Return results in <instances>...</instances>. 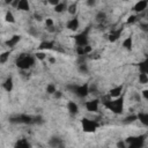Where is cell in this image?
Listing matches in <instances>:
<instances>
[{
    "instance_id": "7",
    "label": "cell",
    "mask_w": 148,
    "mask_h": 148,
    "mask_svg": "<svg viewBox=\"0 0 148 148\" xmlns=\"http://www.w3.org/2000/svg\"><path fill=\"white\" fill-rule=\"evenodd\" d=\"M88 31H89V27L84 31H82L81 34H77L73 37L76 46H84L88 44Z\"/></svg>"
},
{
    "instance_id": "6",
    "label": "cell",
    "mask_w": 148,
    "mask_h": 148,
    "mask_svg": "<svg viewBox=\"0 0 148 148\" xmlns=\"http://www.w3.org/2000/svg\"><path fill=\"white\" fill-rule=\"evenodd\" d=\"M81 125H82V130L87 133H92L98 127V123H96L95 120H90L88 118H82Z\"/></svg>"
},
{
    "instance_id": "23",
    "label": "cell",
    "mask_w": 148,
    "mask_h": 148,
    "mask_svg": "<svg viewBox=\"0 0 148 148\" xmlns=\"http://www.w3.org/2000/svg\"><path fill=\"white\" fill-rule=\"evenodd\" d=\"M139 71H140V73H147L148 72V60L147 59L139 62Z\"/></svg>"
},
{
    "instance_id": "46",
    "label": "cell",
    "mask_w": 148,
    "mask_h": 148,
    "mask_svg": "<svg viewBox=\"0 0 148 148\" xmlns=\"http://www.w3.org/2000/svg\"><path fill=\"white\" fill-rule=\"evenodd\" d=\"M13 1H14V0H5V3H6V5H10Z\"/></svg>"
},
{
    "instance_id": "10",
    "label": "cell",
    "mask_w": 148,
    "mask_h": 148,
    "mask_svg": "<svg viewBox=\"0 0 148 148\" xmlns=\"http://www.w3.org/2000/svg\"><path fill=\"white\" fill-rule=\"evenodd\" d=\"M147 6H148V1L147 0H139L135 5H134V7H133V10L135 12V13H142V12H145L146 9H147Z\"/></svg>"
},
{
    "instance_id": "1",
    "label": "cell",
    "mask_w": 148,
    "mask_h": 148,
    "mask_svg": "<svg viewBox=\"0 0 148 148\" xmlns=\"http://www.w3.org/2000/svg\"><path fill=\"white\" fill-rule=\"evenodd\" d=\"M102 103L106 109H109L113 113L120 114L124 110V94H121L119 97H116L113 101H111L109 95H108L106 99H104V102H102Z\"/></svg>"
},
{
    "instance_id": "24",
    "label": "cell",
    "mask_w": 148,
    "mask_h": 148,
    "mask_svg": "<svg viewBox=\"0 0 148 148\" xmlns=\"http://www.w3.org/2000/svg\"><path fill=\"white\" fill-rule=\"evenodd\" d=\"M5 21L8 23H15V16L10 10H7L5 14Z\"/></svg>"
},
{
    "instance_id": "19",
    "label": "cell",
    "mask_w": 148,
    "mask_h": 148,
    "mask_svg": "<svg viewBox=\"0 0 148 148\" xmlns=\"http://www.w3.org/2000/svg\"><path fill=\"white\" fill-rule=\"evenodd\" d=\"M14 146H15L16 148H29V147H31V145L28 142L27 139H18V140L15 142Z\"/></svg>"
},
{
    "instance_id": "31",
    "label": "cell",
    "mask_w": 148,
    "mask_h": 148,
    "mask_svg": "<svg viewBox=\"0 0 148 148\" xmlns=\"http://www.w3.org/2000/svg\"><path fill=\"white\" fill-rule=\"evenodd\" d=\"M139 82L141 84L148 83V75H147V73H140L139 74Z\"/></svg>"
},
{
    "instance_id": "21",
    "label": "cell",
    "mask_w": 148,
    "mask_h": 148,
    "mask_svg": "<svg viewBox=\"0 0 148 148\" xmlns=\"http://www.w3.org/2000/svg\"><path fill=\"white\" fill-rule=\"evenodd\" d=\"M136 118L145 125V126H148V113L147 112H139L136 114Z\"/></svg>"
},
{
    "instance_id": "36",
    "label": "cell",
    "mask_w": 148,
    "mask_h": 148,
    "mask_svg": "<svg viewBox=\"0 0 148 148\" xmlns=\"http://www.w3.org/2000/svg\"><path fill=\"white\" fill-rule=\"evenodd\" d=\"M117 147H118V148H126L127 146H126L125 141L123 140V141H118V142H117Z\"/></svg>"
},
{
    "instance_id": "45",
    "label": "cell",
    "mask_w": 148,
    "mask_h": 148,
    "mask_svg": "<svg viewBox=\"0 0 148 148\" xmlns=\"http://www.w3.org/2000/svg\"><path fill=\"white\" fill-rule=\"evenodd\" d=\"M46 29H47L50 32H53V31H56V29H54L53 27H49V28H46Z\"/></svg>"
},
{
    "instance_id": "4",
    "label": "cell",
    "mask_w": 148,
    "mask_h": 148,
    "mask_svg": "<svg viewBox=\"0 0 148 148\" xmlns=\"http://www.w3.org/2000/svg\"><path fill=\"white\" fill-rule=\"evenodd\" d=\"M145 138H146V135L128 136L124 141H125L126 146L130 148H142L145 146Z\"/></svg>"
},
{
    "instance_id": "18",
    "label": "cell",
    "mask_w": 148,
    "mask_h": 148,
    "mask_svg": "<svg viewBox=\"0 0 148 148\" xmlns=\"http://www.w3.org/2000/svg\"><path fill=\"white\" fill-rule=\"evenodd\" d=\"M53 46H54V43H53V42L44 40V42H42V43L39 44L38 47H39V50H42V51H46V50H52Z\"/></svg>"
},
{
    "instance_id": "5",
    "label": "cell",
    "mask_w": 148,
    "mask_h": 148,
    "mask_svg": "<svg viewBox=\"0 0 148 148\" xmlns=\"http://www.w3.org/2000/svg\"><path fill=\"white\" fill-rule=\"evenodd\" d=\"M9 121L12 124H32V116L29 114H15L9 118Z\"/></svg>"
},
{
    "instance_id": "27",
    "label": "cell",
    "mask_w": 148,
    "mask_h": 148,
    "mask_svg": "<svg viewBox=\"0 0 148 148\" xmlns=\"http://www.w3.org/2000/svg\"><path fill=\"white\" fill-rule=\"evenodd\" d=\"M34 57H35L36 59L43 61V60L46 59V52H45V51H42V50H40V51H37V52L34 54Z\"/></svg>"
},
{
    "instance_id": "44",
    "label": "cell",
    "mask_w": 148,
    "mask_h": 148,
    "mask_svg": "<svg viewBox=\"0 0 148 148\" xmlns=\"http://www.w3.org/2000/svg\"><path fill=\"white\" fill-rule=\"evenodd\" d=\"M49 61H50L51 64H54V62H56V58H53V57H50V58H49Z\"/></svg>"
},
{
    "instance_id": "25",
    "label": "cell",
    "mask_w": 148,
    "mask_h": 148,
    "mask_svg": "<svg viewBox=\"0 0 148 148\" xmlns=\"http://www.w3.org/2000/svg\"><path fill=\"white\" fill-rule=\"evenodd\" d=\"M77 71H79L81 74H88V73H89V68H88V65H87L86 62L79 64V65H77Z\"/></svg>"
},
{
    "instance_id": "28",
    "label": "cell",
    "mask_w": 148,
    "mask_h": 148,
    "mask_svg": "<svg viewBox=\"0 0 148 148\" xmlns=\"http://www.w3.org/2000/svg\"><path fill=\"white\" fill-rule=\"evenodd\" d=\"M9 56H10V51H5V52L0 53V64H5V62H7Z\"/></svg>"
},
{
    "instance_id": "16",
    "label": "cell",
    "mask_w": 148,
    "mask_h": 148,
    "mask_svg": "<svg viewBox=\"0 0 148 148\" xmlns=\"http://www.w3.org/2000/svg\"><path fill=\"white\" fill-rule=\"evenodd\" d=\"M121 28L120 29H117V30H112L110 34H109V40L111 42V43H113V42H116L119 37H120V35H121Z\"/></svg>"
},
{
    "instance_id": "34",
    "label": "cell",
    "mask_w": 148,
    "mask_h": 148,
    "mask_svg": "<svg viewBox=\"0 0 148 148\" xmlns=\"http://www.w3.org/2000/svg\"><path fill=\"white\" fill-rule=\"evenodd\" d=\"M136 18H138L136 15H130V16L127 17V20H126V23H127V24H132V23H134V22L136 21Z\"/></svg>"
},
{
    "instance_id": "14",
    "label": "cell",
    "mask_w": 148,
    "mask_h": 148,
    "mask_svg": "<svg viewBox=\"0 0 148 148\" xmlns=\"http://www.w3.org/2000/svg\"><path fill=\"white\" fill-rule=\"evenodd\" d=\"M49 145H50L51 147H53V148H58V147H62V146H64V145H62V140H61L60 138H58V136H52V138H50Z\"/></svg>"
},
{
    "instance_id": "42",
    "label": "cell",
    "mask_w": 148,
    "mask_h": 148,
    "mask_svg": "<svg viewBox=\"0 0 148 148\" xmlns=\"http://www.w3.org/2000/svg\"><path fill=\"white\" fill-rule=\"evenodd\" d=\"M34 16H35V18H36L37 21H42V16H40L39 14H37V13H35V15H34Z\"/></svg>"
},
{
    "instance_id": "41",
    "label": "cell",
    "mask_w": 148,
    "mask_h": 148,
    "mask_svg": "<svg viewBox=\"0 0 148 148\" xmlns=\"http://www.w3.org/2000/svg\"><path fill=\"white\" fill-rule=\"evenodd\" d=\"M47 2H49V3H51L52 6H56L57 3H59V2H60V0H47Z\"/></svg>"
},
{
    "instance_id": "40",
    "label": "cell",
    "mask_w": 148,
    "mask_h": 148,
    "mask_svg": "<svg viewBox=\"0 0 148 148\" xmlns=\"http://www.w3.org/2000/svg\"><path fill=\"white\" fill-rule=\"evenodd\" d=\"M142 96H143L145 99H148V90L147 89H143L142 90Z\"/></svg>"
},
{
    "instance_id": "17",
    "label": "cell",
    "mask_w": 148,
    "mask_h": 148,
    "mask_svg": "<svg viewBox=\"0 0 148 148\" xmlns=\"http://www.w3.org/2000/svg\"><path fill=\"white\" fill-rule=\"evenodd\" d=\"M16 8H17L18 10H22V12H29V10H30L29 1H28V0H20Z\"/></svg>"
},
{
    "instance_id": "22",
    "label": "cell",
    "mask_w": 148,
    "mask_h": 148,
    "mask_svg": "<svg viewBox=\"0 0 148 148\" xmlns=\"http://www.w3.org/2000/svg\"><path fill=\"white\" fill-rule=\"evenodd\" d=\"M65 10H67V6H66L65 2H59L54 6V12L56 13H62Z\"/></svg>"
},
{
    "instance_id": "30",
    "label": "cell",
    "mask_w": 148,
    "mask_h": 148,
    "mask_svg": "<svg viewBox=\"0 0 148 148\" xmlns=\"http://www.w3.org/2000/svg\"><path fill=\"white\" fill-rule=\"evenodd\" d=\"M135 120H138L136 114H130V116H127V117L124 118V124H132Z\"/></svg>"
},
{
    "instance_id": "35",
    "label": "cell",
    "mask_w": 148,
    "mask_h": 148,
    "mask_svg": "<svg viewBox=\"0 0 148 148\" xmlns=\"http://www.w3.org/2000/svg\"><path fill=\"white\" fill-rule=\"evenodd\" d=\"M53 24H54V22H53V20H52L51 17H47V18L45 20V25H46V28L53 27Z\"/></svg>"
},
{
    "instance_id": "3",
    "label": "cell",
    "mask_w": 148,
    "mask_h": 148,
    "mask_svg": "<svg viewBox=\"0 0 148 148\" xmlns=\"http://www.w3.org/2000/svg\"><path fill=\"white\" fill-rule=\"evenodd\" d=\"M67 88L74 92L77 97L80 98H84L89 95V84L88 83H83V84H68Z\"/></svg>"
},
{
    "instance_id": "39",
    "label": "cell",
    "mask_w": 148,
    "mask_h": 148,
    "mask_svg": "<svg viewBox=\"0 0 148 148\" xmlns=\"http://www.w3.org/2000/svg\"><path fill=\"white\" fill-rule=\"evenodd\" d=\"M140 27H141V30H143L145 32H147V31H148V28H147L148 25H147L146 23H142V24H140Z\"/></svg>"
},
{
    "instance_id": "32",
    "label": "cell",
    "mask_w": 148,
    "mask_h": 148,
    "mask_svg": "<svg viewBox=\"0 0 148 148\" xmlns=\"http://www.w3.org/2000/svg\"><path fill=\"white\" fill-rule=\"evenodd\" d=\"M57 90V88H56V84L54 83H49L47 86H46V92L49 94V95H53V92Z\"/></svg>"
},
{
    "instance_id": "37",
    "label": "cell",
    "mask_w": 148,
    "mask_h": 148,
    "mask_svg": "<svg viewBox=\"0 0 148 148\" xmlns=\"http://www.w3.org/2000/svg\"><path fill=\"white\" fill-rule=\"evenodd\" d=\"M53 96H54V98H60V97L62 96V92H61L60 90H56V91L53 92Z\"/></svg>"
},
{
    "instance_id": "38",
    "label": "cell",
    "mask_w": 148,
    "mask_h": 148,
    "mask_svg": "<svg viewBox=\"0 0 148 148\" xmlns=\"http://www.w3.org/2000/svg\"><path fill=\"white\" fill-rule=\"evenodd\" d=\"M87 5L89 7H94L96 5V0H87Z\"/></svg>"
},
{
    "instance_id": "33",
    "label": "cell",
    "mask_w": 148,
    "mask_h": 148,
    "mask_svg": "<svg viewBox=\"0 0 148 148\" xmlns=\"http://www.w3.org/2000/svg\"><path fill=\"white\" fill-rule=\"evenodd\" d=\"M44 123V120H43V118L40 117V116H36V117H32V124H37V125H40V124H43Z\"/></svg>"
},
{
    "instance_id": "43",
    "label": "cell",
    "mask_w": 148,
    "mask_h": 148,
    "mask_svg": "<svg viewBox=\"0 0 148 148\" xmlns=\"http://www.w3.org/2000/svg\"><path fill=\"white\" fill-rule=\"evenodd\" d=\"M18 1H20V0H14V1H13L10 5H12L13 7H15V8H16V7H17V5H18Z\"/></svg>"
},
{
    "instance_id": "12",
    "label": "cell",
    "mask_w": 148,
    "mask_h": 148,
    "mask_svg": "<svg viewBox=\"0 0 148 148\" xmlns=\"http://www.w3.org/2000/svg\"><path fill=\"white\" fill-rule=\"evenodd\" d=\"M2 88H3L7 92H10V91L13 90V88H14V81H13V77H12V76H8V77L3 81Z\"/></svg>"
},
{
    "instance_id": "8",
    "label": "cell",
    "mask_w": 148,
    "mask_h": 148,
    "mask_svg": "<svg viewBox=\"0 0 148 148\" xmlns=\"http://www.w3.org/2000/svg\"><path fill=\"white\" fill-rule=\"evenodd\" d=\"M84 106H86V109H87L89 112H97V111H98V106H99V99H98V98L90 99V101L86 102Z\"/></svg>"
},
{
    "instance_id": "2",
    "label": "cell",
    "mask_w": 148,
    "mask_h": 148,
    "mask_svg": "<svg viewBox=\"0 0 148 148\" xmlns=\"http://www.w3.org/2000/svg\"><path fill=\"white\" fill-rule=\"evenodd\" d=\"M35 57L34 56H30V54H27V53H22L18 56V58L16 59V62L15 65L17 66V68L22 69V71H27L29 69L31 66H34L35 64Z\"/></svg>"
},
{
    "instance_id": "9",
    "label": "cell",
    "mask_w": 148,
    "mask_h": 148,
    "mask_svg": "<svg viewBox=\"0 0 148 148\" xmlns=\"http://www.w3.org/2000/svg\"><path fill=\"white\" fill-rule=\"evenodd\" d=\"M123 90H124V87L120 84V86H116L113 88H111L109 90V97L110 98H116V97H119L121 94H123Z\"/></svg>"
},
{
    "instance_id": "29",
    "label": "cell",
    "mask_w": 148,
    "mask_h": 148,
    "mask_svg": "<svg viewBox=\"0 0 148 148\" xmlns=\"http://www.w3.org/2000/svg\"><path fill=\"white\" fill-rule=\"evenodd\" d=\"M76 10H77V3H76V2L71 3V5L67 7V12H68L71 15H75V14H76Z\"/></svg>"
},
{
    "instance_id": "13",
    "label": "cell",
    "mask_w": 148,
    "mask_h": 148,
    "mask_svg": "<svg viewBox=\"0 0 148 148\" xmlns=\"http://www.w3.org/2000/svg\"><path fill=\"white\" fill-rule=\"evenodd\" d=\"M21 40V36L20 35H13L8 40H6V46H9V47H14L18 42Z\"/></svg>"
},
{
    "instance_id": "20",
    "label": "cell",
    "mask_w": 148,
    "mask_h": 148,
    "mask_svg": "<svg viewBox=\"0 0 148 148\" xmlns=\"http://www.w3.org/2000/svg\"><path fill=\"white\" fill-rule=\"evenodd\" d=\"M132 46H133V38L130 36V37H126L123 42V47L127 51H131L132 50Z\"/></svg>"
},
{
    "instance_id": "15",
    "label": "cell",
    "mask_w": 148,
    "mask_h": 148,
    "mask_svg": "<svg viewBox=\"0 0 148 148\" xmlns=\"http://www.w3.org/2000/svg\"><path fill=\"white\" fill-rule=\"evenodd\" d=\"M67 110H68V112H69L71 114H77V113H79V106H77V104H76L75 102H73V101H69V102L67 103Z\"/></svg>"
},
{
    "instance_id": "11",
    "label": "cell",
    "mask_w": 148,
    "mask_h": 148,
    "mask_svg": "<svg viewBox=\"0 0 148 148\" xmlns=\"http://www.w3.org/2000/svg\"><path fill=\"white\" fill-rule=\"evenodd\" d=\"M79 25H80V22H79V20H77L76 17L71 18V20L66 23V28H67L68 30H71V31L77 30V29H79Z\"/></svg>"
},
{
    "instance_id": "47",
    "label": "cell",
    "mask_w": 148,
    "mask_h": 148,
    "mask_svg": "<svg viewBox=\"0 0 148 148\" xmlns=\"http://www.w3.org/2000/svg\"><path fill=\"white\" fill-rule=\"evenodd\" d=\"M123 1H128V0H123Z\"/></svg>"
},
{
    "instance_id": "26",
    "label": "cell",
    "mask_w": 148,
    "mask_h": 148,
    "mask_svg": "<svg viewBox=\"0 0 148 148\" xmlns=\"http://www.w3.org/2000/svg\"><path fill=\"white\" fill-rule=\"evenodd\" d=\"M95 18H96V21L98 22V23H103L105 20H106V14H105V12H98L97 14H96V16H95Z\"/></svg>"
}]
</instances>
